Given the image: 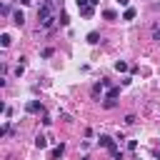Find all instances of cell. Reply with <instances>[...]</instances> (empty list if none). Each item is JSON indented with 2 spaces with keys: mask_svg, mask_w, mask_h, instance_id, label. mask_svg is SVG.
<instances>
[{
  "mask_svg": "<svg viewBox=\"0 0 160 160\" xmlns=\"http://www.w3.org/2000/svg\"><path fill=\"white\" fill-rule=\"evenodd\" d=\"M38 20H40V30H50L58 20L55 15V0H45L40 8H38Z\"/></svg>",
  "mask_w": 160,
  "mask_h": 160,
  "instance_id": "6da1fadb",
  "label": "cell"
},
{
  "mask_svg": "<svg viewBox=\"0 0 160 160\" xmlns=\"http://www.w3.org/2000/svg\"><path fill=\"white\" fill-rule=\"evenodd\" d=\"M98 145H100V148H105V150H110V152H115V150H118L115 138H110V135H100V138H98Z\"/></svg>",
  "mask_w": 160,
  "mask_h": 160,
  "instance_id": "7a4b0ae2",
  "label": "cell"
},
{
  "mask_svg": "<svg viewBox=\"0 0 160 160\" xmlns=\"http://www.w3.org/2000/svg\"><path fill=\"white\" fill-rule=\"evenodd\" d=\"M25 110H28L30 115H38V112H45V108H42V102H40V100H28V105H25Z\"/></svg>",
  "mask_w": 160,
  "mask_h": 160,
  "instance_id": "3957f363",
  "label": "cell"
},
{
  "mask_svg": "<svg viewBox=\"0 0 160 160\" xmlns=\"http://www.w3.org/2000/svg\"><path fill=\"white\" fill-rule=\"evenodd\" d=\"M62 152H65V142H60L58 148H52V150H50V160H58V158H62Z\"/></svg>",
  "mask_w": 160,
  "mask_h": 160,
  "instance_id": "277c9868",
  "label": "cell"
},
{
  "mask_svg": "<svg viewBox=\"0 0 160 160\" xmlns=\"http://www.w3.org/2000/svg\"><path fill=\"white\" fill-rule=\"evenodd\" d=\"M12 22H15L18 28L25 25V15H22V10H15V12H12Z\"/></svg>",
  "mask_w": 160,
  "mask_h": 160,
  "instance_id": "5b68a950",
  "label": "cell"
},
{
  "mask_svg": "<svg viewBox=\"0 0 160 160\" xmlns=\"http://www.w3.org/2000/svg\"><path fill=\"white\" fill-rule=\"evenodd\" d=\"M35 148H38V150H45V148H48V138H45V135H38V138H35Z\"/></svg>",
  "mask_w": 160,
  "mask_h": 160,
  "instance_id": "8992f818",
  "label": "cell"
},
{
  "mask_svg": "<svg viewBox=\"0 0 160 160\" xmlns=\"http://www.w3.org/2000/svg\"><path fill=\"white\" fill-rule=\"evenodd\" d=\"M88 42H90V45H98V42H100V32H95V30L88 32Z\"/></svg>",
  "mask_w": 160,
  "mask_h": 160,
  "instance_id": "52a82bcc",
  "label": "cell"
},
{
  "mask_svg": "<svg viewBox=\"0 0 160 160\" xmlns=\"http://www.w3.org/2000/svg\"><path fill=\"white\" fill-rule=\"evenodd\" d=\"M102 18L105 20H118V12L115 10H102Z\"/></svg>",
  "mask_w": 160,
  "mask_h": 160,
  "instance_id": "ba28073f",
  "label": "cell"
},
{
  "mask_svg": "<svg viewBox=\"0 0 160 160\" xmlns=\"http://www.w3.org/2000/svg\"><path fill=\"white\" fill-rule=\"evenodd\" d=\"M115 105H118V102H115V98H105V102H102V108H105V110H112Z\"/></svg>",
  "mask_w": 160,
  "mask_h": 160,
  "instance_id": "9c48e42d",
  "label": "cell"
},
{
  "mask_svg": "<svg viewBox=\"0 0 160 160\" xmlns=\"http://www.w3.org/2000/svg\"><path fill=\"white\" fill-rule=\"evenodd\" d=\"M135 18V10L132 8H125V12H122V20H132Z\"/></svg>",
  "mask_w": 160,
  "mask_h": 160,
  "instance_id": "30bf717a",
  "label": "cell"
},
{
  "mask_svg": "<svg viewBox=\"0 0 160 160\" xmlns=\"http://www.w3.org/2000/svg\"><path fill=\"white\" fill-rule=\"evenodd\" d=\"M115 70H118V72H125V70H128V62H125V60H118V62H115Z\"/></svg>",
  "mask_w": 160,
  "mask_h": 160,
  "instance_id": "8fae6325",
  "label": "cell"
},
{
  "mask_svg": "<svg viewBox=\"0 0 160 160\" xmlns=\"http://www.w3.org/2000/svg\"><path fill=\"white\" fill-rule=\"evenodd\" d=\"M102 82H98V85H92V98H100V92H102Z\"/></svg>",
  "mask_w": 160,
  "mask_h": 160,
  "instance_id": "7c38bea8",
  "label": "cell"
},
{
  "mask_svg": "<svg viewBox=\"0 0 160 160\" xmlns=\"http://www.w3.org/2000/svg\"><path fill=\"white\" fill-rule=\"evenodd\" d=\"M120 95V88H108V92H105V98H118Z\"/></svg>",
  "mask_w": 160,
  "mask_h": 160,
  "instance_id": "4fadbf2b",
  "label": "cell"
},
{
  "mask_svg": "<svg viewBox=\"0 0 160 160\" xmlns=\"http://www.w3.org/2000/svg\"><path fill=\"white\" fill-rule=\"evenodd\" d=\"M58 20H60V25H68V22H70V18H68V12H62V10H60V15H58Z\"/></svg>",
  "mask_w": 160,
  "mask_h": 160,
  "instance_id": "5bb4252c",
  "label": "cell"
},
{
  "mask_svg": "<svg viewBox=\"0 0 160 160\" xmlns=\"http://www.w3.org/2000/svg\"><path fill=\"white\" fill-rule=\"evenodd\" d=\"M0 45H2V48H8V45H10V35H8V32H2V35H0Z\"/></svg>",
  "mask_w": 160,
  "mask_h": 160,
  "instance_id": "9a60e30c",
  "label": "cell"
},
{
  "mask_svg": "<svg viewBox=\"0 0 160 160\" xmlns=\"http://www.w3.org/2000/svg\"><path fill=\"white\" fill-rule=\"evenodd\" d=\"M135 122H138V118H135L132 112H130V115H125V125H135Z\"/></svg>",
  "mask_w": 160,
  "mask_h": 160,
  "instance_id": "2e32d148",
  "label": "cell"
},
{
  "mask_svg": "<svg viewBox=\"0 0 160 160\" xmlns=\"http://www.w3.org/2000/svg\"><path fill=\"white\" fill-rule=\"evenodd\" d=\"M80 12H82V18H90V15H92V5H88V8L80 10Z\"/></svg>",
  "mask_w": 160,
  "mask_h": 160,
  "instance_id": "e0dca14e",
  "label": "cell"
},
{
  "mask_svg": "<svg viewBox=\"0 0 160 160\" xmlns=\"http://www.w3.org/2000/svg\"><path fill=\"white\" fill-rule=\"evenodd\" d=\"M52 52H55V50H52V48H45V50H42V52H40V55H42V58H50V55H52Z\"/></svg>",
  "mask_w": 160,
  "mask_h": 160,
  "instance_id": "ac0fdd59",
  "label": "cell"
},
{
  "mask_svg": "<svg viewBox=\"0 0 160 160\" xmlns=\"http://www.w3.org/2000/svg\"><path fill=\"white\" fill-rule=\"evenodd\" d=\"M88 5H90V0H78V8H80V10H85Z\"/></svg>",
  "mask_w": 160,
  "mask_h": 160,
  "instance_id": "d6986e66",
  "label": "cell"
},
{
  "mask_svg": "<svg viewBox=\"0 0 160 160\" xmlns=\"http://www.w3.org/2000/svg\"><path fill=\"white\" fill-rule=\"evenodd\" d=\"M152 40H155V42H160V28H155V30H152Z\"/></svg>",
  "mask_w": 160,
  "mask_h": 160,
  "instance_id": "ffe728a7",
  "label": "cell"
},
{
  "mask_svg": "<svg viewBox=\"0 0 160 160\" xmlns=\"http://www.w3.org/2000/svg\"><path fill=\"white\" fill-rule=\"evenodd\" d=\"M10 12H12V8H10V5H2V15H5V18H8V15H10Z\"/></svg>",
  "mask_w": 160,
  "mask_h": 160,
  "instance_id": "44dd1931",
  "label": "cell"
},
{
  "mask_svg": "<svg viewBox=\"0 0 160 160\" xmlns=\"http://www.w3.org/2000/svg\"><path fill=\"white\" fill-rule=\"evenodd\" d=\"M42 122H45V125H52V118H50V115H45V112H42Z\"/></svg>",
  "mask_w": 160,
  "mask_h": 160,
  "instance_id": "7402d4cb",
  "label": "cell"
},
{
  "mask_svg": "<svg viewBox=\"0 0 160 160\" xmlns=\"http://www.w3.org/2000/svg\"><path fill=\"white\" fill-rule=\"evenodd\" d=\"M110 155H112V160H122V152H118V150H115V152H110Z\"/></svg>",
  "mask_w": 160,
  "mask_h": 160,
  "instance_id": "603a6c76",
  "label": "cell"
},
{
  "mask_svg": "<svg viewBox=\"0 0 160 160\" xmlns=\"http://www.w3.org/2000/svg\"><path fill=\"white\" fill-rule=\"evenodd\" d=\"M118 5H122V8H130V0H118Z\"/></svg>",
  "mask_w": 160,
  "mask_h": 160,
  "instance_id": "cb8c5ba5",
  "label": "cell"
},
{
  "mask_svg": "<svg viewBox=\"0 0 160 160\" xmlns=\"http://www.w3.org/2000/svg\"><path fill=\"white\" fill-rule=\"evenodd\" d=\"M30 2H32V0H20V5H30Z\"/></svg>",
  "mask_w": 160,
  "mask_h": 160,
  "instance_id": "d4e9b609",
  "label": "cell"
},
{
  "mask_svg": "<svg viewBox=\"0 0 160 160\" xmlns=\"http://www.w3.org/2000/svg\"><path fill=\"white\" fill-rule=\"evenodd\" d=\"M98 2H100V0H90V5H98Z\"/></svg>",
  "mask_w": 160,
  "mask_h": 160,
  "instance_id": "484cf974",
  "label": "cell"
},
{
  "mask_svg": "<svg viewBox=\"0 0 160 160\" xmlns=\"http://www.w3.org/2000/svg\"><path fill=\"white\" fill-rule=\"evenodd\" d=\"M55 2H60V0H55Z\"/></svg>",
  "mask_w": 160,
  "mask_h": 160,
  "instance_id": "4316f807",
  "label": "cell"
}]
</instances>
